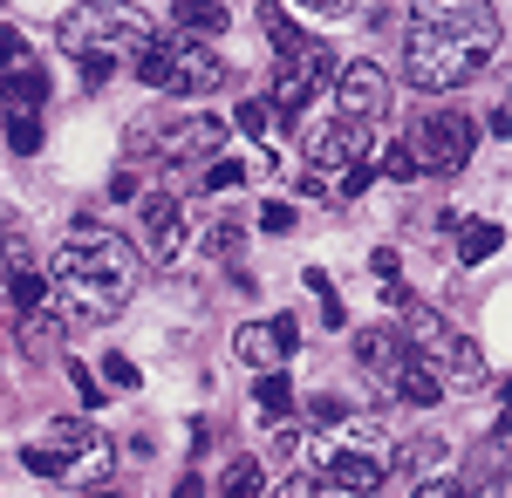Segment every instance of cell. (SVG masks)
Returning <instances> with one entry per match:
<instances>
[{
	"label": "cell",
	"instance_id": "6da1fadb",
	"mask_svg": "<svg viewBox=\"0 0 512 498\" xmlns=\"http://www.w3.org/2000/svg\"><path fill=\"white\" fill-rule=\"evenodd\" d=\"M62 307L76 314V321H110L130 294H137V280H144V260H137V246H123L117 232H103L96 219H82L62 246H55V260L41 273Z\"/></svg>",
	"mask_w": 512,
	"mask_h": 498
},
{
	"label": "cell",
	"instance_id": "7a4b0ae2",
	"mask_svg": "<svg viewBox=\"0 0 512 498\" xmlns=\"http://www.w3.org/2000/svg\"><path fill=\"white\" fill-rule=\"evenodd\" d=\"M55 41L82 62V76H89V82H103L117 62L144 55V48L158 41V28H151L130 0H76V7L55 21Z\"/></svg>",
	"mask_w": 512,
	"mask_h": 498
},
{
	"label": "cell",
	"instance_id": "3957f363",
	"mask_svg": "<svg viewBox=\"0 0 512 498\" xmlns=\"http://www.w3.org/2000/svg\"><path fill=\"white\" fill-rule=\"evenodd\" d=\"M499 62V28H431V21H410L403 35V76L417 89H465Z\"/></svg>",
	"mask_w": 512,
	"mask_h": 498
},
{
	"label": "cell",
	"instance_id": "277c9868",
	"mask_svg": "<svg viewBox=\"0 0 512 498\" xmlns=\"http://www.w3.org/2000/svg\"><path fill=\"white\" fill-rule=\"evenodd\" d=\"M260 28H267V41L280 48L274 103H267V110H280V130H287V123H294V116H301L321 89L335 82V48H328V41H315V35H301V28H294V14H287L280 0L260 14Z\"/></svg>",
	"mask_w": 512,
	"mask_h": 498
},
{
	"label": "cell",
	"instance_id": "5b68a950",
	"mask_svg": "<svg viewBox=\"0 0 512 498\" xmlns=\"http://www.w3.org/2000/svg\"><path fill=\"white\" fill-rule=\"evenodd\" d=\"M403 342L410 355L431 369L444 389H458V396H478V389H492V369H485V355L472 348V335H458V328H444L431 307H410V328H403Z\"/></svg>",
	"mask_w": 512,
	"mask_h": 498
},
{
	"label": "cell",
	"instance_id": "8992f818",
	"mask_svg": "<svg viewBox=\"0 0 512 498\" xmlns=\"http://www.w3.org/2000/svg\"><path fill=\"white\" fill-rule=\"evenodd\" d=\"M137 76L151 89H171V96H212V89H226V55L198 35H171L137 55Z\"/></svg>",
	"mask_w": 512,
	"mask_h": 498
},
{
	"label": "cell",
	"instance_id": "52a82bcc",
	"mask_svg": "<svg viewBox=\"0 0 512 498\" xmlns=\"http://www.w3.org/2000/svg\"><path fill=\"white\" fill-rule=\"evenodd\" d=\"M144 144H151L164 164H198V157H212L226 144V123H219V116H198V110H171V123H164L158 137L137 130V151H144Z\"/></svg>",
	"mask_w": 512,
	"mask_h": 498
},
{
	"label": "cell",
	"instance_id": "ba28073f",
	"mask_svg": "<svg viewBox=\"0 0 512 498\" xmlns=\"http://www.w3.org/2000/svg\"><path fill=\"white\" fill-rule=\"evenodd\" d=\"M369 157V123L362 116H328L315 137H308V171L315 178H335V171H349Z\"/></svg>",
	"mask_w": 512,
	"mask_h": 498
},
{
	"label": "cell",
	"instance_id": "9c48e42d",
	"mask_svg": "<svg viewBox=\"0 0 512 498\" xmlns=\"http://www.w3.org/2000/svg\"><path fill=\"white\" fill-rule=\"evenodd\" d=\"M294 348H301V328H294L287 314H274V321H246V328L233 335V355L246 362V369H280Z\"/></svg>",
	"mask_w": 512,
	"mask_h": 498
},
{
	"label": "cell",
	"instance_id": "30bf717a",
	"mask_svg": "<svg viewBox=\"0 0 512 498\" xmlns=\"http://www.w3.org/2000/svg\"><path fill=\"white\" fill-rule=\"evenodd\" d=\"M424 157L417 164H431V171H465L472 164V123L458 110H437V116H424Z\"/></svg>",
	"mask_w": 512,
	"mask_h": 498
},
{
	"label": "cell",
	"instance_id": "8fae6325",
	"mask_svg": "<svg viewBox=\"0 0 512 498\" xmlns=\"http://www.w3.org/2000/svg\"><path fill=\"white\" fill-rule=\"evenodd\" d=\"M335 103H342V116L376 123V116L390 110V76H383L376 62H349V69L335 76Z\"/></svg>",
	"mask_w": 512,
	"mask_h": 498
},
{
	"label": "cell",
	"instance_id": "7c38bea8",
	"mask_svg": "<svg viewBox=\"0 0 512 498\" xmlns=\"http://www.w3.org/2000/svg\"><path fill=\"white\" fill-rule=\"evenodd\" d=\"M137 219H144V253H151L158 267H171V260L185 253V205L158 192V198H144V212H137Z\"/></svg>",
	"mask_w": 512,
	"mask_h": 498
},
{
	"label": "cell",
	"instance_id": "4fadbf2b",
	"mask_svg": "<svg viewBox=\"0 0 512 498\" xmlns=\"http://www.w3.org/2000/svg\"><path fill=\"white\" fill-rule=\"evenodd\" d=\"M321 478L342 485V492L376 498V492H383V478H390V464L376 458V451H328V458H321Z\"/></svg>",
	"mask_w": 512,
	"mask_h": 498
},
{
	"label": "cell",
	"instance_id": "5bb4252c",
	"mask_svg": "<svg viewBox=\"0 0 512 498\" xmlns=\"http://www.w3.org/2000/svg\"><path fill=\"white\" fill-rule=\"evenodd\" d=\"M355 362L369 369V376H383V389L396 383V369L410 362V342H403V328H362L355 335Z\"/></svg>",
	"mask_w": 512,
	"mask_h": 498
},
{
	"label": "cell",
	"instance_id": "9a60e30c",
	"mask_svg": "<svg viewBox=\"0 0 512 498\" xmlns=\"http://www.w3.org/2000/svg\"><path fill=\"white\" fill-rule=\"evenodd\" d=\"M410 21H431V28H499L492 0H417Z\"/></svg>",
	"mask_w": 512,
	"mask_h": 498
},
{
	"label": "cell",
	"instance_id": "2e32d148",
	"mask_svg": "<svg viewBox=\"0 0 512 498\" xmlns=\"http://www.w3.org/2000/svg\"><path fill=\"white\" fill-rule=\"evenodd\" d=\"M171 21L185 28V35H198V41H212V35H226V0H171Z\"/></svg>",
	"mask_w": 512,
	"mask_h": 498
},
{
	"label": "cell",
	"instance_id": "e0dca14e",
	"mask_svg": "<svg viewBox=\"0 0 512 498\" xmlns=\"http://www.w3.org/2000/svg\"><path fill=\"white\" fill-rule=\"evenodd\" d=\"M390 396H403V403H410V410H437V403H444V383H437L431 369H424V362H417V355H410V362H403V369H396Z\"/></svg>",
	"mask_w": 512,
	"mask_h": 498
},
{
	"label": "cell",
	"instance_id": "ac0fdd59",
	"mask_svg": "<svg viewBox=\"0 0 512 498\" xmlns=\"http://www.w3.org/2000/svg\"><path fill=\"white\" fill-rule=\"evenodd\" d=\"M219 498H267V464L260 458H233L219 471Z\"/></svg>",
	"mask_w": 512,
	"mask_h": 498
},
{
	"label": "cell",
	"instance_id": "d6986e66",
	"mask_svg": "<svg viewBox=\"0 0 512 498\" xmlns=\"http://www.w3.org/2000/svg\"><path fill=\"white\" fill-rule=\"evenodd\" d=\"M0 123H7V144H14L21 157L41 151V123H35V110H28V103H0Z\"/></svg>",
	"mask_w": 512,
	"mask_h": 498
},
{
	"label": "cell",
	"instance_id": "ffe728a7",
	"mask_svg": "<svg viewBox=\"0 0 512 498\" xmlns=\"http://www.w3.org/2000/svg\"><path fill=\"white\" fill-rule=\"evenodd\" d=\"M499 246H506V226H492V219H485V226H472L465 239H458V267H478V260H492Z\"/></svg>",
	"mask_w": 512,
	"mask_h": 498
},
{
	"label": "cell",
	"instance_id": "44dd1931",
	"mask_svg": "<svg viewBox=\"0 0 512 498\" xmlns=\"http://www.w3.org/2000/svg\"><path fill=\"white\" fill-rule=\"evenodd\" d=\"M253 403H260V417H287V410H294V383H287L280 369H267V376L253 383Z\"/></svg>",
	"mask_w": 512,
	"mask_h": 498
},
{
	"label": "cell",
	"instance_id": "7402d4cb",
	"mask_svg": "<svg viewBox=\"0 0 512 498\" xmlns=\"http://www.w3.org/2000/svg\"><path fill=\"white\" fill-rule=\"evenodd\" d=\"M41 294H48V280L35 273V260L28 267H14V280H7V307H21V314H35Z\"/></svg>",
	"mask_w": 512,
	"mask_h": 498
},
{
	"label": "cell",
	"instance_id": "603a6c76",
	"mask_svg": "<svg viewBox=\"0 0 512 498\" xmlns=\"http://www.w3.org/2000/svg\"><path fill=\"white\" fill-rule=\"evenodd\" d=\"M301 14H315V21H362L376 0H294Z\"/></svg>",
	"mask_w": 512,
	"mask_h": 498
},
{
	"label": "cell",
	"instance_id": "cb8c5ba5",
	"mask_svg": "<svg viewBox=\"0 0 512 498\" xmlns=\"http://www.w3.org/2000/svg\"><path fill=\"white\" fill-rule=\"evenodd\" d=\"M274 498H362V492H342V485H328V478H287Z\"/></svg>",
	"mask_w": 512,
	"mask_h": 498
},
{
	"label": "cell",
	"instance_id": "d4e9b609",
	"mask_svg": "<svg viewBox=\"0 0 512 498\" xmlns=\"http://www.w3.org/2000/svg\"><path fill=\"white\" fill-rule=\"evenodd\" d=\"M205 185H212V192H239V185H246V164H239V157H212V164H205Z\"/></svg>",
	"mask_w": 512,
	"mask_h": 498
},
{
	"label": "cell",
	"instance_id": "484cf974",
	"mask_svg": "<svg viewBox=\"0 0 512 498\" xmlns=\"http://www.w3.org/2000/svg\"><path fill=\"white\" fill-rule=\"evenodd\" d=\"M376 171H390L396 185H410V178H417V171H424V164H417V151H410V144H390V157H383V164H376Z\"/></svg>",
	"mask_w": 512,
	"mask_h": 498
},
{
	"label": "cell",
	"instance_id": "4316f807",
	"mask_svg": "<svg viewBox=\"0 0 512 498\" xmlns=\"http://www.w3.org/2000/svg\"><path fill=\"white\" fill-rule=\"evenodd\" d=\"M294 451H301V430H294V423L280 417L274 430H267V458H274V464H287V458H294Z\"/></svg>",
	"mask_w": 512,
	"mask_h": 498
},
{
	"label": "cell",
	"instance_id": "83f0119b",
	"mask_svg": "<svg viewBox=\"0 0 512 498\" xmlns=\"http://www.w3.org/2000/svg\"><path fill=\"white\" fill-rule=\"evenodd\" d=\"M239 130H246V137H274V110H267L260 96H253V103H239Z\"/></svg>",
	"mask_w": 512,
	"mask_h": 498
},
{
	"label": "cell",
	"instance_id": "f1b7e54d",
	"mask_svg": "<svg viewBox=\"0 0 512 498\" xmlns=\"http://www.w3.org/2000/svg\"><path fill=\"white\" fill-rule=\"evenodd\" d=\"M260 226L274 232V239H287V232H294V205H287V198H267V205H260Z\"/></svg>",
	"mask_w": 512,
	"mask_h": 498
},
{
	"label": "cell",
	"instance_id": "f546056e",
	"mask_svg": "<svg viewBox=\"0 0 512 498\" xmlns=\"http://www.w3.org/2000/svg\"><path fill=\"white\" fill-rule=\"evenodd\" d=\"M14 69H28V41L14 28H0V76H14Z\"/></svg>",
	"mask_w": 512,
	"mask_h": 498
},
{
	"label": "cell",
	"instance_id": "4dcf8cb0",
	"mask_svg": "<svg viewBox=\"0 0 512 498\" xmlns=\"http://www.w3.org/2000/svg\"><path fill=\"white\" fill-rule=\"evenodd\" d=\"M14 267H28V246H21V239H0V307H7V280H14Z\"/></svg>",
	"mask_w": 512,
	"mask_h": 498
},
{
	"label": "cell",
	"instance_id": "1f68e13d",
	"mask_svg": "<svg viewBox=\"0 0 512 498\" xmlns=\"http://www.w3.org/2000/svg\"><path fill=\"white\" fill-rule=\"evenodd\" d=\"M376 178H383V171H376L369 157H362V164H349V171H342V198H362L369 185H376Z\"/></svg>",
	"mask_w": 512,
	"mask_h": 498
},
{
	"label": "cell",
	"instance_id": "d6a6232c",
	"mask_svg": "<svg viewBox=\"0 0 512 498\" xmlns=\"http://www.w3.org/2000/svg\"><path fill=\"white\" fill-rule=\"evenodd\" d=\"M69 383H76V396H82V410H103V383L82 369V362H69Z\"/></svg>",
	"mask_w": 512,
	"mask_h": 498
},
{
	"label": "cell",
	"instance_id": "836d02e7",
	"mask_svg": "<svg viewBox=\"0 0 512 498\" xmlns=\"http://www.w3.org/2000/svg\"><path fill=\"white\" fill-rule=\"evenodd\" d=\"M103 376L117 389H137V362H130V355H103Z\"/></svg>",
	"mask_w": 512,
	"mask_h": 498
},
{
	"label": "cell",
	"instance_id": "e575fe53",
	"mask_svg": "<svg viewBox=\"0 0 512 498\" xmlns=\"http://www.w3.org/2000/svg\"><path fill=\"white\" fill-rule=\"evenodd\" d=\"M417 498H472V492H465L458 478H424V485H417Z\"/></svg>",
	"mask_w": 512,
	"mask_h": 498
},
{
	"label": "cell",
	"instance_id": "d590c367",
	"mask_svg": "<svg viewBox=\"0 0 512 498\" xmlns=\"http://www.w3.org/2000/svg\"><path fill=\"white\" fill-rule=\"evenodd\" d=\"M212 253H239V226H212Z\"/></svg>",
	"mask_w": 512,
	"mask_h": 498
},
{
	"label": "cell",
	"instance_id": "8d00e7d4",
	"mask_svg": "<svg viewBox=\"0 0 512 498\" xmlns=\"http://www.w3.org/2000/svg\"><path fill=\"white\" fill-rule=\"evenodd\" d=\"M171 498H205V485H198V478H178V492Z\"/></svg>",
	"mask_w": 512,
	"mask_h": 498
},
{
	"label": "cell",
	"instance_id": "74e56055",
	"mask_svg": "<svg viewBox=\"0 0 512 498\" xmlns=\"http://www.w3.org/2000/svg\"><path fill=\"white\" fill-rule=\"evenodd\" d=\"M82 498H130V492H117V485H89Z\"/></svg>",
	"mask_w": 512,
	"mask_h": 498
}]
</instances>
